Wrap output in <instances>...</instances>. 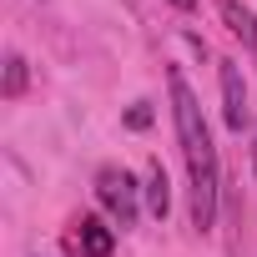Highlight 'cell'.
<instances>
[{
	"label": "cell",
	"instance_id": "cell-1",
	"mask_svg": "<svg viewBox=\"0 0 257 257\" xmlns=\"http://www.w3.org/2000/svg\"><path fill=\"white\" fill-rule=\"evenodd\" d=\"M167 91H172V126H177V147L187 162V187H192V227L207 232L217 222V187H222V167H217V147L207 132V116L197 91L187 86V76L172 66L167 71Z\"/></svg>",
	"mask_w": 257,
	"mask_h": 257
},
{
	"label": "cell",
	"instance_id": "cell-2",
	"mask_svg": "<svg viewBox=\"0 0 257 257\" xmlns=\"http://www.w3.org/2000/svg\"><path fill=\"white\" fill-rule=\"evenodd\" d=\"M96 197H101V207H106V217L126 232L137 222V212H142V187H137V177L126 172V167H101L96 172Z\"/></svg>",
	"mask_w": 257,
	"mask_h": 257
},
{
	"label": "cell",
	"instance_id": "cell-3",
	"mask_svg": "<svg viewBox=\"0 0 257 257\" xmlns=\"http://www.w3.org/2000/svg\"><path fill=\"white\" fill-rule=\"evenodd\" d=\"M217 81H222V121L227 132H242L247 126V81L237 61H217Z\"/></svg>",
	"mask_w": 257,
	"mask_h": 257
},
{
	"label": "cell",
	"instance_id": "cell-4",
	"mask_svg": "<svg viewBox=\"0 0 257 257\" xmlns=\"http://www.w3.org/2000/svg\"><path fill=\"white\" fill-rule=\"evenodd\" d=\"M71 227H76V232H71V252H81V257H111L116 227H106L101 217H76Z\"/></svg>",
	"mask_w": 257,
	"mask_h": 257
},
{
	"label": "cell",
	"instance_id": "cell-5",
	"mask_svg": "<svg viewBox=\"0 0 257 257\" xmlns=\"http://www.w3.org/2000/svg\"><path fill=\"white\" fill-rule=\"evenodd\" d=\"M217 16H222V26H227L247 51H257V16L242 6V0H217Z\"/></svg>",
	"mask_w": 257,
	"mask_h": 257
},
{
	"label": "cell",
	"instance_id": "cell-6",
	"mask_svg": "<svg viewBox=\"0 0 257 257\" xmlns=\"http://www.w3.org/2000/svg\"><path fill=\"white\" fill-rule=\"evenodd\" d=\"M142 197H147V212H152L157 222H167V212H172V182H167L162 162L147 167V187H142Z\"/></svg>",
	"mask_w": 257,
	"mask_h": 257
},
{
	"label": "cell",
	"instance_id": "cell-7",
	"mask_svg": "<svg viewBox=\"0 0 257 257\" xmlns=\"http://www.w3.org/2000/svg\"><path fill=\"white\" fill-rule=\"evenodd\" d=\"M26 81H31L26 56L11 51V56H6V81H0V96H6V101H21V96H26Z\"/></svg>",
	"mask_w": 257,
	"mask_h": 257
},
{
	"label": "cell",
	"instance_id": "cell-8",
	"mask_svg": "<svg viewBox=\"0 0 257 257\" xmlns=\"http://www.w3.org/2000/svg\"><path fill=\"white\" fill-rule=\"evenodd\" d=\"M126 126H132V132H147L152 126V101H137L132 111H126Z\"/></svg>",
	"mask_w": 257,
	"mask_h": 257
},
{
	"label": "cell",
	"instance_id": "cell-9",
	"mask_svg": "<svg viewBox=\"0 0 257 257\" xmlns=\"http://www.w3.org/2000/svg\"><path fill=\"white\" fill-rule=\"evenodd\" d=\"M167 6H177V11H197V0H167Z\"/></svg>",
	"mask_w": 257,
	"mask_h": 257
},
{
	"label": "cell",
	"instance_id": "cell-10",
	"mask_svg": "<svg viewBox=\"0 0 257 257\" xmlns=\"http://www.w3.org/2000/svg\"><path fill=\"white\" fill-rule=\"evenodd\" d=\"M252 167H257V137H252Z\"/></svg>",
	"mask_w": 257,
	"mask_h": 257
}]
</instances>
